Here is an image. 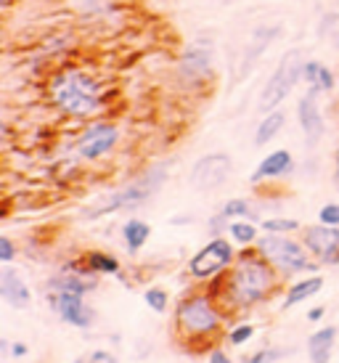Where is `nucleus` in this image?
<instances>
[{"label": "nucleus", "instance_id": "obj_1", "mask_svg": "<svg viewBox=\"0 0 339 363\" xmlns=\"http://www.w3.org/2000/svg\"><path fill=\"white\" fill-rule=\"evenodd\" d=\"M281 279L284 276L260 255L257 247H241L236 262L223 276V289L218 292V300L236 311H250L273 297Z\"/></svg>", "mask_w": 339, "mask_h": 363}, {"label": "nucleus", "instance_id": "obj_2", "mask_svg": "<svg viewBox=\"0 0 339 363\" xmlns=\"http://www.w3.org/2000/svg\"><path fill=\"white\" fill-rule=\"evenodd\" d=\"M50 104L72 120H90L106 109V85L96 72L67 64L50 74L48 80Z\"/></svg>", "mask_w": 339, "mask_h": 363}, {"label": "nucleus", "instance_id": "obj_3", "mask_svg": "<svg viewBox=\"0 0 339 363\" xmlns=\"http://www.w3.org/2000/svg\"><path fill=\"white\" fill-rule=\"evenodd\" d=\"M172 323H175L180 342H186L189 347H199L220 337L226 326V313H223L218 294L196 289V292H186L178 300Z\"/></svg>", "mask_w": 339, "mask_h": 363}, {"label": "nucleus", "instance_id": "obj_4", "mask_svg": "<svg viewBox=\"0 0 339 363\" xmlns=\"http://www.w3.org/2000/svg\"><path fill=\"white\" fill-rule=\"evenodd\" d=\"M165 178H167V167H165V164H154V167H149L140 178L125 183L122 189L111 191L109 196H104V199L96 202L93 207L82 210V218H85V220H99V218L114 215V212H120V210H138L140 204H146L154 194L160 191Z\"/></svg>", "mask_w": 339, "mask_h": 363}, {"label": "nucleus", "instance_id": "obj_5", "mask_svg": "<svg viewBox=\"0 0 339 363\" xmlns=\"http://www.w3.org/2000/svg\"><path fill=\"white\" fill-rule=\"evenodd\" d=\"M255 247L284 279L297 276V273H313L318 271L321 265L308 252V247L302 244V239H294L291 233H262Z\"/></svg>", "mask_w": 339, "mask_h": 363}, {"label": "nucleus", "instance_id": "obj_6", "mask_svg": "<svg viewBox=\"0 0 339 363\" xmlns=\"http://www.w3.org/2000/svg\"><path fill=\"white\" fill-rule=\"evenodd\" d=\"M236 257H239V250L228 236H212L210 242L191 257L186 271L194 281H215L230 271Z\"/></svg>", "mask_w": 339, "mask_h": 363}, {"label": "nucleus", "instance_id": "obj_7", "mask_svg": "<svg viewBox=\"0 0 339 363\" xmlns=\"http://www.w3.org/2000/svg\"><path fill=\"white\" fill-rule=\"evenodd\" d=\"M302 67H305V59H302V51H299V48H291V51L284 53L279 61V67L273 69V74L268 77L265 88L260 93L257 109L265 111V114L273 109H279L281 101L294 91V85L302 82Z\"/></svg>", "mask_w": 339, "mask_h": 363}, {"label": "nucleus", "instance_id": "obj_8", "mask_svg": "<svg viewBox=\"0 0 339 363\" xmlns=\"http://www.w3.org/2000/svg\"><path fill=\"white\" fill-rule=\"evenodd\" d=\"M215 80V45L210 40H194L178 59V82L183 88H201Z\"/></svg>", "mask_w": 339, "mask_h": 363}, {"label": "nucleus", "instance_id": "obj_9", "mask_svg": "<svg viewBox=\"0 0 339 363\" xmlns=\"http://www.w3.org/2000/svg\"><path fill=\"white\" fill-rule=\"evenodd\" d=\"M120 143V128L111 120H96L85 125L74 141V152L85 162H99L109 157Z\"/></svg>", "mask_w": 339, "mask_h": 363}, {"label": "nucleus", "instance_id": "obj_10", "mask_svg": "<svg viewBox=\"0 0 339 363\" xmlns=\"http://www.w3.org/2000/svg\"><path fill=\"white\" fill-rule=\"evenodd\" d=\"M230 170H233V162L226 152L204 154L191 167L189 181L196 191H215L220 186H226V181L230 178Z\"/></svg>", "mask_w": 339, "mask_h": 363}, {"label": "nucleus", "instance_id": "obj_11", "mask_svg": "<svg viewBox=\"0 0 339 363\" xmlns=\"http://www.w3.org/2000/svg\"><path fill=\"white\" fill-rule=\"evenodd\" d=\"M299 239L308 247V252L321 262V265H334L339 262V228L337 225H302Z\"/></svg>", "mask_w": 339, "mask_h": 363}, {"label": "nucleus", "instance_id": "obj_12", "mask_svg": "<svg viewBox=\"0 0 339 363\" xmlns=\"http://www.w3.org/2000/svg\"><path fill=\"white\" fill-rule=\"evenodd\" d=\"M48 303L56 311L64 323H70L74 329H88L90 323L96 321V311L85 303L82 294L74 292H48Z\"/></svg>", "mask_w": 339, "mask_h": 363}, {"label": "nucleus", "instance_id": "obj_13", "mask_svg": "<svg viewBox=\"0 0 339 363\" xmlns=\"http://www.w3.org/2000/svg\"><path fill=\"white\" fill-rule=\"evenodd\" d=\"M297 120L302 133H305L308 146H318V141L323 138V133H326V125H323V114H321L318 93L316 91H308L297 101Z\"/></svg>", "mask_w": 339, "mask_h": 363}, {"label": "nucleus", "instance_id": "obj_14", "mask_svg": "<svg viewBox=\"0 0 339 363\" xmlns=\"http://www.w3.org/2000/svg\"><path fill=\"white\" fill-rule=\"evenodd\" d=\"M281 27L279 24H260V27H255V32H252L250 43H247V48H244V56H241V77H247L252 72V67L260 61V56L268 51L270 43L279 38Z\"/></svg>", "mask_w": 339, "mask_h": 363}, {"label": "nucleus", "instance_id": "obj_15", "mask_svg": "<svg viewBox=\"0 0 339 363\" xmlns=\"http://www.w3.org/2000/svg\"><path fill=\"white\" fill-rule=\"evenodd\" d=\"M0 297L11 305V308H16V311H24V308H30L32 303V292L27 281H24V276H21L16 268H11L6 265L3 271H0Z\"/></svg>", "mask_w": 339, "mask_h": 363}, {"label": "nucleus", "instance_id": "obj_16", "mask_svg": "<svg viewBox=\"0 0 339 363\" xmlns=\"http://www.w3.org/2000/svg\"><path fill=\"white\" fill-rule=\"evenodd\" d=\"M294 172V157H291L289 149H276L270 152L268 157H262L257 164V170L252 172V183H262V181H279V178H287Z\"/></svg>", "mask_w": 339, "mask_h": 363}, {"label": "nucleus", "instance_id": "obj_17", "mask_svg": "<svg viewBox=\"0 0 339 363\" xmlns=\"http://www.w3.org/2000/svg\"><path fill=\"white\" fill-rule=\"evenodd\" d=\"M302 82L308 85V91H316L321 93H329L334 91V85H337V74L318 59H308L305 61V67H302Z\"/></svg>", "mask_w": 339, "mask_h": 363}, {"label": "nucleus", "instance_id": "obj_18", "mask_svg": "<svg viewBox=\"0 0 339 363\" xmlns=\"http://www.w3.org/2000/svg\"><path fill=\"white\" fill-rule=\"evenodd\" d=\"M323 289V276L321 273H313V276H305V279H297L294 284L287 286V294H284V303H281V311H291L294 305L305 303L310 297Z\"/></svg>", "mask_w": 339, "mask_h": 363}, {"label": "nucleus", "instance_id": "obj_19", "mask_svg": "<svg viewBox=\"0 0 339 363\" xmlns=\"http://www.w3.org/2000/svg\"><path fill=\"white\" fill-rule=\"evenodd\" d=\"M337 326H323L318 332L308 337V355L310 363H329L331 361V347L337 342Z\"/></svg>", "mask_w": 339, "mask_h": 363}, {"label": "nucleus", "instance_id": "obj_20", "mask_svg": "<svg viewBox=\"0 0 339 363\" xmlns=\"http://www.w3.org/2000/svg\"><path fill=\"white\" fill-rule=\"evenodd\" d=\"M284 125H287V114H284V111L281 109L268 111V114L257 122V128H255V146H268V143L284 130Z\"/></svg>", "mask_w": 339, "mask_h": 363}, {"label": "nucleus", "instance_id": "obj_21", "mask_svg": "<svg viewBox=\"0 0 339 363\" xmlns=\"http://www.w3.org/2000/svg\"><path fill=\"white\" fill-rule=\"evenodd\" d=\"M151 236V225L146 220H138V218H130L125 225H122V242L128 247L130 255H135L143 250V244L149 242Z\"/></svg>", "mask_w": 339, "mask_h": 363}, {"label": "nucleus", "instance_id": "obj_22", "mask_svg": "<svg viewBox=\"0 0 339 363\" xmlns=\"http://www.w3.org/2000/svg\"><path fill=\"white\" fill-rule=\"evenodd\" d=\"M82 262L88 265V271H93L96 276H120L122 265L114 255L104 252V250H90L82 255Z\"/></svg>", "mask_w": 339, "mask_h": 363}, {"label": "nucleus", "instance_id": "obj_23", "mask_svg": "<svg viewBox=\"0 0 339 363\" xmlns=\"http://www.w3.org/2000/svg\"><path fill=\"white\" fill-rule=\"evenodd\" d=\"M226 233L236 247H255L257 239L262 236V228L255 220H230Z\"/></svg>", "mask_w": 339, "mask_h": 363}, {"label": "nucleus", "instance_id": "obj_24", "mask_svg": "<svg viewBox=\"0 0 339 363\" xmlns=\"http://www.w3.org/2000/svg\"><path fill=\"white\" fill-rule=\"evenodd\" d=\"M220 212H223L228 220H255V223H260L257 207H252L250 199H228V202L220 207Z\"/></svg>", "mask_w": 339, "mask_h": 363}, {"label": "nucleus", "instance_id": "obj_25", "mask_svg": "<svg viewBox=\"0 0 339 363\" xmlns=\"http://www.w3.org/2000/svg\"><path fill=\"white\" fill-rule=\"evenodd\" d=\"M262 233H297L302 231V223L294 218H265L260 220Z\"/></svg>", "mask_w": 339, "mask_h": 363}, {"label": "nucleus", "instance_id": "obj_26", "mask_svg": "<svg viewBox=\"0 0 339 363\" xmlns=\"http://www.w3.org/2000/svg\"><path fill=\"white\" fill-rule=\"evenodd\" d=\"M252 337H255V323H236V326H230L228 332H226V340H228V345H233V347L247 345Z\"/></svg>", "mask_w": 339, "mask_h": 363}, {"label": "nucleus", "instance_id": "obj_27", "mask_svg": "<svg viewBox=\"0 0 339 363\" xmlns=\"http://www.w3.org/2000/svg\"><path fill=\"white\" fill-rule=\"evenodd\" d=\"M143 303L149 305L154 313H165L170 305V294L162 289V286H149L146 292H143Z\"/></svg>", "mask_w": 339, "mask_h": 363}, {"label": "nucleus", "instance_id": "obj_28", "mask_svg": "<svg viewBox=\"0 0 339 363\" xmlns=\"http://www.w3.org/2000/svg\"><path fill=\"white\" fill-rule=\"evenodd\" d=\"M291 350H276V347H265V350H257L255 355H247L244 358V363H276V361H281V358H287Z\"/></svg>", "mask_w": 339, "mask_h": 363}, {"label": "nucleus", "instance_id": "obj_29", "mask_svg": "<svg viewBox=\"0 0 339 363\" xmlns=\"http://www.w3.org/2000/svg\"><path fill=\"white\" fill-rule=\"evenodd\" d=\"M318 223H323V225H337L339 228V202L323 204L318 210Z\"/></svg>", "mask_w": 339, "mask_h": 363}, {"label": "nucleus", "instance_id": "obj_30", "mask_svg": "<svg viewBox=\"0 0 339 363\" xmlns=\"http://www.w3.org/2000/svg\"><path fill=\"white\" fill-rule=\"evenodd\" d=\"M13 260H16V244L11 242L9 236H0V262L11 265Z\"/></svg>", "mask_w": 339, "mask_h": 363}, {"label": "nucleus", "instance_id": "obj_31", "mask_svg": "<svg viewBox=\"0 0 339 363\" xmlns=\"http://www.w3.org/2000/svg\"><path fill=\"white\" fill-rule=\"evenodd\" d=\"M228 223H230L228 218H226L223 212H218L215 218H210V233L212 236H220L223 231H228Z\"/></svg>", "mask_w": 339, "mask_h": 363}, {"label": "nucleus", "instance_id": "obj_32", "mask_svg": "<svg viewBox=\"0 0 339 363\" xmlns=\"http://www.w3.org/2000/svg\"><path fill=\"white\" fill-rule=\"evenodd\" d=\"M88 363H117V358L109 353V350H93L88 355Z\"/></svg>", "mask_w": 339, "mask_h": 363}, {"label": "nucleus", "instance_id": "obj_33", "mask_svg": "<svg viewBox=\"0 0 339 363\" xmlns=\"http://www.w3.org/2000/svg\"><path fill=\"white\" fill-rule=\"evenodd\" d=\"M207 363H233V361L228 358V353H226V350L215 347V350L210 353V358H207Z\"/></svg>", "mask_w": 339, "mask_h": 363}, {"label": "nucleus", "instance_id": "obj_34", "mask_svg": "<svg viewBox=\"0 0 339 363\" xmlns=\"http://www.w3.org/2000/svg\"><path fill=\"white\" fill-rule=\"evenodd\" d=\"M11 355H13V358H24V355L30 353V347H27V345L24 342H13L11 345V350H9Z\"/></svg>", "mask_w": 339, "mask_h": 363}, {"label": "nucleus", "instance_id": "obj_35", "mask_svg": "<svg viewBox=\"0 0 339 363\" xmlns=\"http://www.w3.org/2000/svg\"><path fill=\"white\" fill-rule=\"evenodd\" d=\"M323 315H326V308H310L308 311V321H321V318H323Z\"/></svg>", "mask_w": 339, "mask_h": 363}, {"label": "nucleus", "instance_id": "obj_36", "mask_svg": "<svg viewBox=\"0 0 339 363\" xmlns=\"http://www.w3.org/2000/svg\"><path fill=\"white\" fill-rule=\"evenodd\" d=\"M331 181H334V189L339 191V149L334 152V178Z\"/></svg>", "mask_w": 339, "mask_h": 363}, {"label": "nucleus", "instance_id": "obj_37", "mask_svg": "<svg viewBox=\"0 0 339 363\" xmlns=\"http://www.w3.org/2000/svg\"><path fill=\"white\" fill-rule=\"evenodd\" d=\"M9 6H11V0H3V11L9 9Z\"/></svg>", "mask_w": 339, "mask_h": 363}, {"label": "nucleus", "instance_id": "obj_38", "mask_svg": "<svg viewBox=\"0 0 339 363\" xmlns=\"http://www.w3.org/2000/svg\"><path fill=\"white\" fill-rule=\"evenodd\" d=\"M334 45H337V48H339V32H337V35H334Z\"/></svg>", "mask_w": 339, "mask_h": 363}, {"label": "nucleus", "instance_id": "obj_39", "mask_svg": "<svg viewBox=\"0 0 339 363\" xmlns=\"http://www.w3.org/2000/svg\"><path fill=\"white\" fill-rule=\"evenodd\" d=\"M74 363H88V358H77Z\"/></svg>", "mask_w": 339, "mask_h": 363}]
</instances>
